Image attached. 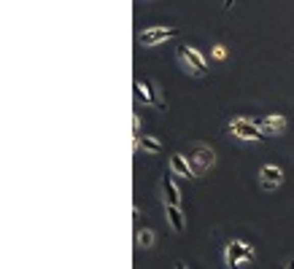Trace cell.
<instances>
[{
	"label": "cell",
	"instance_id": "1",
	"mask_svg": "<svg viewBox=\"0 0 294 269\" xmlns=\"http://www.w3.org/2000/svg\"><path fill=\"white\" fill-rule=\"evenodd\" d=\"M186 159H189V165H192L194 175L200 178V175H205V172L213 167L216 153H213L211 148H208V146H203V143H194V146H192V151L186 153Z\"/></svg>",
	"mask_w": 294,
	"mask_h": 269
},
{
	"label": "cell",
	"instance_id": "2",
	"mask_svg": "<svg viewBox=\"0 0 294 269\" xmlns=\"http://www.w3.org/2000/svg\"><path fill=\"white\" fill-rule=\"evenodd\" d=\"M230 132H232L238 140H246V143H259V140L267 138V134L259 129L257 121H254V119H243V116L230 121Z\"/></svg>",
	"mask_w": 294,
	"mask_h": 269
},
{
	"label": "cell",
	"instance_id": "3",
	"mask_svg": "<svg viewBox=\"0 0 294 269\" xmlns=\"http://www.w3.org/2000/svg\"><path fill=\"white\" fill-rule=\"evenodd\" d=\"M224 261L227 266H246L249 261H254V248L249 243H243V239H235V243L227 245Z\"/></svg>",
	"mask_w": 294,
	"mask_h": 269
},
{
	"label": "cell",
	"instance_id": "4",
	"mask_svg": "<svg viewBox=\"0 0 294 269\" xmlns=\"http://www.w3.org/2000/svg\"><path fill=\"white\" fill-rule=\"evenodd\" d=\"M178 57H181L184 65L189 67V73H194V75H205L208 73V60L194 49V46H181V49H178Z\"/></svg>",
	"mask_w": 294,
	"mask_h": 269
},
{
	"label": "cell",
	"instance_id": "5",
	"mask_svg": "<svg viewBox=\"0 0 294 269\" xmlns=\"http://www.w3.org/2000/svg\"><path fill=\"white\" fill-rule=\"evenodd\" d=\"M178 30L176 27H149V30H143L138 35V41L143 46H157V43H165L170 41V38H176Z\"/></svg>",
	"mask_w": 294,
	"mask_h": 269
},
{
	"label": "cell",
	"instance_id": "6",
	"mask_svg": "<svg viewBox=\"0 0 294 269\" xmlns=\"http://www.w3.org/2000/svg\"><path fill=\"white\" fill-rule=\"evenodd\" d=\"M259 124V129L267 134V138H276V134H281L283 129H286V119L281 116V113H270V116H259L254 119Z\"/></svg>",
	"mask_w": 294,
	"mask_h": 269
},
{
	"label": "cell",
	"instance_id": "7",
	"mask_svg": "<svg viewBox=\"0 0 294 269\" xmlns=\"http://www.w3.org/2000/svg\"><path fill=\"white\" fill-rule=\"evenodd\" d=\"M135 97L140 100V102H146V105H151V108H165V102L157 97V92H154V84H149V81H135Z\"/></svg>",
	"mask_w": 294,
	"mask_h": 269
},
{
	"label": "cell",
	"instance_id": "8",
	"mask_svg": "<svg viewBox=\"0 0 294 269\" xmlns=\"http://www.w3.org/2000/svg\"><path fill=\"white\" fill-rule=\"evenodd\" d=\"M259 178H262V189L273 191V189H278L283 183V170L276 167V165H264L259 170Z\"/></svg>",
	"mask_w": 294,
	"mask_h": 269
},
{
	"label": "cell",
	"instance_id": "9",
	"mask_svg": "<svg viewBox=\"0 0 294 269\" xmlns=\"http://www.w3.org/2000/svg\"><path fill=\"white\" fill-rule=\"evenodd\" d=\"M170 170L176 172V175H181V178H197L194 175V170H192V165H189V159L184 156V153H176V156H170Z\"/></svg>",
	"mask_w": 294,
	"mask_h": 269
},
{
	"label": "cell",
	"instance_id": "10",
	"mask_svg": "<svg viewBox=\"0 0 294 269\" xmlns=\"http://www.w3.org/2000/svg\"><path fill=\"white\" fill-rule=\"evenodd\" d=\"M165 213H167V221H170V229L181 234L184 229H186V218H184L181 205H167V207H165Z\"/></svg>",
	"mask_w": 294,
	"mask_h": 269
},
{
	"label": "cell",
	"instance_id": "11",
	"mask_svg": "<svg viewBox=\"0 0 294 269\" xmlns=\"http://www.w3.org/2000/svg\"><path fill=\"white\" fill-rule=\"evenodd\" d=\"M162 191H165V202H167V205H181V191H178L176 180L170 175L162 178Z\"/></svg>",
	"mask_w": 294,
	"mask_h": 269
},
{
	"label": "cell",
	"instance_id": "12",
	"mask_svg": "<svg viewBox=\"0 0 294 269\" xmlns=\"http://www.w3.org/2000/svg\"><path fill=\"white\" fill-rule=\"evenodd\" d=\"M135 143L143 151H149V153H162L165 151V146H162V140L159 138H154V134H138L135 138Z\"/></svg>",
	"mask_w": 294,
	"mask_h": 269
},
{
	"label": "cell",
	"instance_id": "13",
	"mask_svg": "<svg viewBox=\"0 0 294 269\" xmlns=\"http://www.w3.org/2000/svg\"><path fill=\"white\" fill-rule=\"evenodd\" d=\"M135 239H138L140 248H151V245H154V232H151V229H140Z\"/></svg>",
	"mask_w": 294,
	"mask_h": 269
},
{
	"label": "cell",
	"instance_id": "14",
	"mask_svg": "<svg viewBox=\"0 0 294 269\" xmlns=\"http://www.w3.org/2000/svg\"><path fill=\"white\" fill-rule=\"evenodd\" d=\"M213 57H216V60H224V57H227V49H224V46H213Z\"/></svg>",
	"mask_w": 294,
	"mask_h": 269
},
{
	"label": "cell",
	"instance_id": "15",
	"mask_svg": "<svg viewBox=\"0 0 294 269\" xmlns=\"http://www.w3.org/2000/svg\"><path fill=\"white\" fill-rule=\"evenodd\" d=\"M132 129H135V138H138V134H140V116L132 119Z\"/></svg>",
	"mask_w": 294,
	"mask_h": 269
},
{
	"label": "cell",
	"instance_id": "16",
	"mask_svg": "<svg viewBox=\"0 0 294 269\" xmlns=\"http://www.w3.org/2000/svg\"><path fill=\"white\" fill-rule=\"evenodd\" d=\"M286 266H289V269H294V258H291V261H289V264H286Z\"/></svg>",
	"mask_w": 294,
	"mask_h": 269
}]
</instances>
